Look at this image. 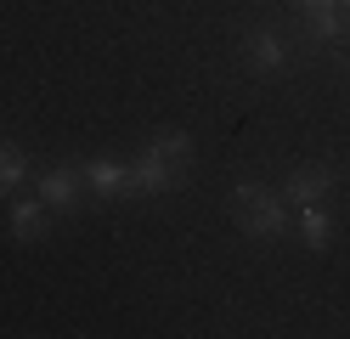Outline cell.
Returning a JSON list of instances; mask_svg holds the SVG:
<instances>
[{"instance_id":"obj_1","label":"cell","mask_w":350,"mask_h":339,"mask_svg":"<svg viewBox=\"0 0 350 339\" xmlns=\"http://www.w3.org/2000/svg\"><path fill=\"white\" fill-rule=\"evenodd\" d=\"M187 164H192V136L187 130H159L142 147V158L130 164V192L136 198H159V192H170L175 181L187 175Z\"/></svg>"},{"instance_id":"obj_2","label":"cell","mask_w":350,"mask_h":339,"mask_svg":"<svg viewBox=\"0 0 350 339\" xmlns=\"http://www.w3.org/2000/svg\"><path fill=\"white\" fill-rule=\"evenodd\" d=\"M232 215H237V226H243L249 238L271 243V238H282V226H288V198L271 192L266 181H237L232 187Z\"/></svg>"},{"instance_id":"obj_3","label":"cell","mask_w":350,"mask_h":339,"mask_svg":"<svg viewBox=\"0 0 350 339\" xmlns=\"http://www.w3.org/2000/svg\"><path fill=\"white\" fill-rule=\"evenodd\" d=\"M243 68L254 79H282L294 68V40L277 23H249L243 29Z\"/></svg>"},{"instance_id":"obj_4","label":"cell","mask_w":350,"mask_h":339,"mask_svg":"<svg viewBox=\"0 0 350 339\" xmlns=\"http://www.w3.org/2000/svg\"><path fill=\"white\" fill-rule=\"evenodd\" d=\"M85 198V175L79 164H51L46 175H40V203H46L51 215H74Z\"/></svg>"},{"instance_id":"obj_5","label":"cell","mask_w":350,"mask_h":339,"mask_svg":"<svg viewBox=\"0 0 350 339\" xmlns=\"http://www.w3.org/2000/svg\"><path fill=\"white\" fill-rule=\"evenodd\" d=\"M334 187H339V170L322 164V158H311V164H294V170H288L282 198H288V203H322Z\"/></svg>"},{"instance_id":"obj_6","label":"cell","mask_w":350,"mask_h":339,"mask_svg":"<svg viewBox=\"0 0 350 339\" xmlns=\"http://www.w3.org/2000/svg\"><path fill=\"white\" fill-rule=\"evenodd\" d=\"M79 175H85V192L102 198V203H113V198L130 192V164H119V158H91Z\"/></svg>"},{"instance_id":"obj_7","label":"cell","mask_w":350,"mask_h":339,"mask_svg":"<svg viewBox=\"0 0 350 339\" xmlns=\"http://www.w3.org/2000/svg\"><path fill=\"white\" fill-rule=\"evenodd\" d=\"M46 226H51V210H46L40 198L12 203V238H17V243H40V238H46Z\"/></svg>"},{"instance_id":"obj_8","label":"cell","mask_w":350,"mask_h":339,"mask_svg":"<svg viewBox=\"0 0 350 339\" xmlns=\"http://www.w3.org/2000/svg\"><path fill=\"white\" fill-rule=\"evenodd\" d=\"M299 238H305L311 255H322V249L334 243V221H327L322 203H299Z\"/></svg>"},{"instance_id":"obj_9","label":"cell","mask_w":350,"mask_h":339,"mask_svg":"<svg viewBox=\"0 0 350 339\" xmlns=\"http://www.w3.org/2000/svg\"><path fill=\"white\" fill-rule=\"evenodd\" d=\"M23 175H29V153L17 142H0V198H12L23 187Z\"/></svg>"},{"instance_id":"obj_10","label":"cell","mask_w":350,"mask_h":339,"mask_svg":"<svg viewBox=\"0 0 350 339\" xmlns=\"http://www.w3.org/2000/svg\"><path fill=\"white\" fill-rule=\"evenodd\" d=\"M339 0H299V12H334Z\"/></svg>"},{"instance_id":"obj_11","label":"cell","mask_w":350,"mask_h":339,"mask_svg":"<svg viewBox=\"0 0 350 339\" xmlns=\"http://www.w3.org/2000/svg\"><path fill=\"white\" fill-rule=\"evenodd\" d=\"M339 12H345V23H350V0H339Z\"/></svg>"}]
</instances>
